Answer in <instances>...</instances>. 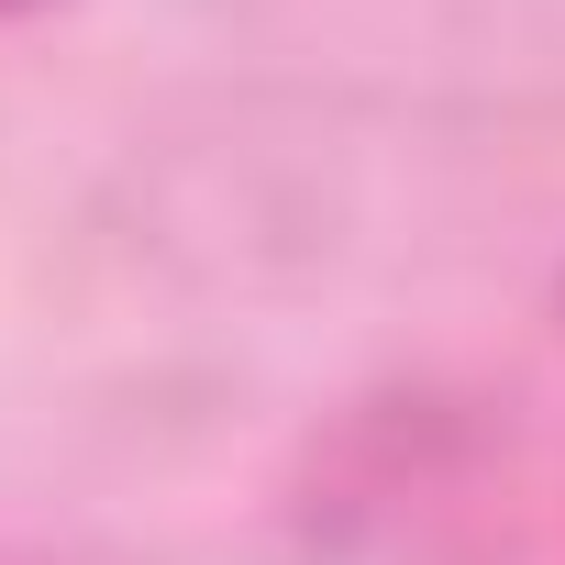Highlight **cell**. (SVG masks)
I'll return each instance as SVG.
<instances>
[{
  "label": "cell",
  "instance_id": "cell-1",
  "mask_svg": "<svg viewBox=\"0 0 565 565\" xmlns=\"http://www.w3.org/2000/svg\"><path fill=\"white\" fill-rule=\"evenodd\" d=\"M12 12H45V0H0V23H12Z\"/></svg>",
  "mask_w": 565,
  "mask_h": 565
}]
</instances>
